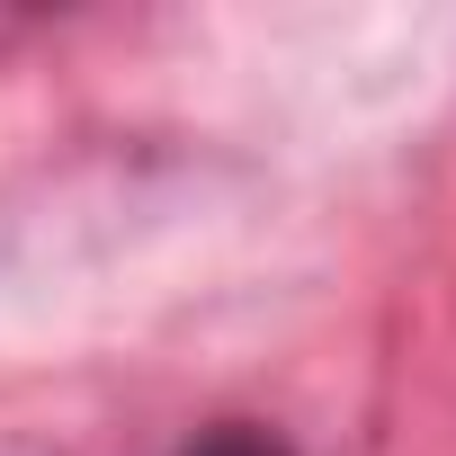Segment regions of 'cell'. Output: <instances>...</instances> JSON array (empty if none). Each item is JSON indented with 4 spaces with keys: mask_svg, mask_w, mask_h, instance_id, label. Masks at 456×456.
<instances>
[{
    "mask_svg": "<svg viewBox=\"0 0 456 456\" xmlns=\"http://www.w3.org/2000/svg\"><path fill=\"white\" fill-rule=\"evenodd\" d=\"M179 456H296L278 429H260V420H215V429H197Z\"/></svg>",
    "mask_w": 456,
    "mask_h": 456,
    "instance_id": "cell-1",
    "label": "cell"
}]
</instances>
